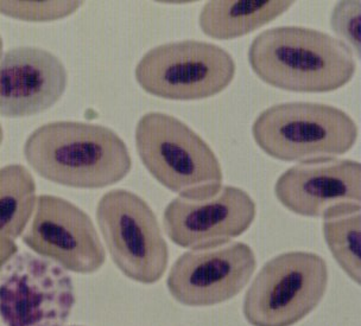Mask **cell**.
Segmentation results:
<instances>
[{
	"label": "cell",
	"instance_id": "1",
	"mask_svg": "<svg viewBox=\"0 0 361 326\" xmlns=\"http://www.w3.org/2000/svg\"><path fill=\"white\" fill-rule=\"evenodd\" d=\"M23 152L38 176L68 188H107L132 168L130 151L116 132L79 121L43 125L27 137Z\"/></svg>",
	"mask_w": 361,
	"mask_h": 326
},
{
	"label": "cell",
	"instance_id": "2",
	"mask_svg": "<svg viewBox=\"0 0 361 326\" xmlns=\"http://www.w3.org/2000/svg\"><path fill=\"white\" fill-rule=\"evenodd\" d=\"M248 61L263 82L295 93H331L350 82L357 61L350 48L322 31L267 29L253 38Z\"/></svg>",
	"mask_w": 361,
	"mask_h": 326
},
{
	"label": "cell",
	"instance_id": "3",
	"mask_svg": "<svg viewBox=\"0 0 361 326\" xmlns=\"http://www.w3.org/2000/svg\"><path fill=\"white\" fill-rule=\"evenodd\" d=\"M135 147L151 176L178 197L207 199L222 187L224 173L213 150L175 116L161 112L142 116Z\"/></svg>",
	"mask_w": 361,
	"mask_h": 326
},
{
	"label": "cell",
	"instance_id": "4",
	"mask_svg": "<svg viewBox=\"0 0 361 326\" xmlns=\"http://www.w3.org/2000/svg\"><path fill=\"white\" fill-rule=\"evenodd\" d=\"M357 125L343 109L316 102L271 106L252 125L260 150L283 161L341 156L357 143Z\"/></svg>",
	"mask_w": 361,
	"mask_h": 326
},
{
	"label": "cell",
	"instance_id": "5",
	"mask_svg": "<svg viewBox=\"0 0 361 326\" xmlns=\"http://www.w3.org/2000/svg\"><path fill=\"white\" fill-rule=\"evenodd\" d=\"M327 263L310 251L269 260L245 294L243 312L252 326H293L315 310L328 287Z\"/></svg>",
	"mask_w": 361,
	"mask_h": 326
},
{
	"label": "cell",
	"instance_id": "6",
	"mask_svg": "<svg viewBox=\"0 0 361 326\" xmlns=\"http://www.w3.org/2000/svg\"><path fill=\"white\" fill-rule=\"evenodd\" d=\"M237 65L228 51L208 42H170L149 50L137 64L135 80L147 94L173 101H195L230 86Z\"/></svg>",
	"mask_w": 361,
	"mask_h": 326
},
{
	"label": "cell",
	"instance_id": "7",
	"mask_svg": "<svg viewBox=\"0 0 361 326\" xmlns=\"http://www.w3.org/2000/svg\"><path fill=\"white\" fill-rule=\"evenodd\" d=\"M97 221L113 263L130 280L152 285L169 263V249L156 214L142 197L125 189L106 192Z\"/></svg>",
	"mask_w": 361,
	"mask_h": 326
},
{
	"label": "cell",
	"instance_id": "8",
	"mask_svg": "<svg viewBox=\"0 0 361 326\" xmlns=\"http://www.w3.org/2000/svg\"><path fill=\"white\" fill-rule=\"evenodd\" d=\"M75 301L67 270L38 255H16L1 272L0 319L6 326H64Z\"/></svg>",
	"mask_w": 361,
	"mask_h": 326
},
{
	"label": "cell",
	"instance_id": "9",
	"mask_svg": "<svg viewBox=\"0 0 361 326\" xmlns=\"http://www.w3.org/2000/svg\"><path fill=\"white\" fill-rule=\"evenodd\" d=\"M22 240L38 256L73 273H95L106 261L105 248L92 218L57 196L38 197Z\"/></svg>",
	"mask_w": 361,
	"mask_h": 326
},
{
	"label": "cell",
	"instance_id": "10",
	"mask_svg": "<svg viewBox=\"0 0 361 326\" xmlns=\"http://www.w3.org/2000/svg\"><path fill=\"white\" fill-rule=\"evenodd\" d=\"M256 267L255 251L243 242L196 249L175 261L166 286L177 303L189 308H208L238 296Z\"/></svg>",
	"mask_w": 361,
	"mask_h": 326
},
{
	"label": "cell",
	"instance_id": "11",
	"mask_svg": "<svg viewBox=\"0 0 361 326\" xmlns=\"http://www.w3.org/2000/svg\"><path fill=\"white\" fill-rule=\"evenodd\" d=\"M257 215L256 203L243 189L222 185L207 199L177 197L163 216L166 234L187 249L219 247L247 232Z\"/></svg>",
	"mask_w": 361,
	"mask_h": 326
},
{
	"label": "cell",
	"instance_id": "12",
	"mask_svg": "<svg viewBox=\"0 0 361 326\" xmlns=\"http://www.w3.org/2000/svg\"><path fill=\"white\" fill-rule=\"evenodd\" d=\"M275 195L286 209L305 218L361 209L360 163L338 158L302 161L279 176Z\"/></svg>",
	"mask_w": 361,
	"mask_h": 326
},
{
	"label": "cell",
	"instance_id": "13",
	"mask_svg": "<svg viewBox=\"0 0 361 326\" xmlns=\"http://www.w3.org/2000/svg\"><path fill=\"white\" fill-rule=\"evenodd\" d=\"M67 69L37 46H19L0 58V115L27 118L47 112L67 89Z\"/></svg>",
	"mask_w": 361,
	"mask_h": 326
},
{
	"label": "cell",
	"instance_id": "14",
	"mask_svg": "<svg viewBox=\"0 0 361 326\" xmlns=\"http://www.w3.org/2000/svg\"><path fill=\"white\" fill-rule=\"evenodd\" d=\"M293 4L276 0L208 1L200 12V29L213 39H235L274 22Z\"/></svg>",
	"mask_w": 361,
	"mask_h": 326
},
{
	"label": "cell",
	"instance_id": "15",
	"mask_svg": "<svg viewBox=\"0 0 361 326\" xmlns=\"http://www.w3.org/2000/svg\"><path fill=\"white\" fill-rule=\"evenodd\" d=\"M36 182L20 164L0 169V237L15 240L30 222L36 204Z\"/></svg>",
	"mask_w": 361,
	"mask_h": 326
},
{
	"label": "cell",
	"instance_id": "16",
	"mask_svg": "<svg viewBox=\"0 0 361 326\" xmlns=\"http://www.w3.org/2000/svg\"><path fill=\"white\" fill-rule=\"evenodd\" d=\"M361 209L343 211L324 218V237L341 270L360 285Z\"/></svg>",
	"mask_w": 361,
	"mask_h": 326
},
{
	"label": "cell",
	"instance_id": "17",
	"mask_svg": "<svg viewBox=\"0 0 361 326\" xmlns=\"http://www.w3.org/2000/svg\"><path fill=\"white\" fill-rule=\"evenodd\" d=\"M81 1H0V15L23 22H54L75 13Z\"/></svg>",
	"mask_w": 361,
	"mask_h": 326
},
{
	"label": "cell",
	"instance_id": "18",
	"mask_svg": "<svg viewBox=\"0 0 361 326\" xmlns=\"http://www.w3.org/2000/svg\"><path fill=\"white\" fill-rule=\"evenodd\" d=\"M360 1H340L331 15V27L357 60L360 58Z\"/></svg>",
	"mask_w": 361,
	"mask_h": 326
},
{
	"label": "cell",
	"instance_id": "19",
	"mask_svg": "<svg viewBox=\"0 0 361 326\" xmlns=\"http://www.w3.org/2000/svg\"><path fill=\"white\" fill-rule=\"evenodd\" d=\"M18 246L15 241L8 237H0V274L4 270L5 266L11 261L12 258L17 254Z\"/></svg>",
	"mask_w": 361,
	"mask_h": 326
},
{
	"label": "cell",
	"instance_id": "20",
	"mask_svg": "<svg viewBox=\"0 0 361 326\" xmlns=\"http://www.w3.org/2000/svg\"><path fill=\"white\" fill-rule=\"evenodd\" d=\"M3 48H4V43H3V38L0 36V58H1V55H3Z\"/></svg>",
	"mask_w": 361,
	"mask_h": 326
},
{
	"label": "cell",
	"instance_id": "21",
	"mask_svg": "<svg viewBox=\"0 0 361 326\" xmlns=\"http://www.w3.org/2000/svg\"><path fill=\"white\" fill-rule=\"evenodd\" d=\"M3 139H4V131H3V127H1V124H0V145L3 143Z\"/></svg>",
	"mask_w": 361,
	"mask_h": 326
},
{
	"label": "cell",
	"instance_id": "22",
	"mask_svg": "<svg viewBox=\"0 0 361 326\" xmlns=\"http://www.w3.org/2000/svg\"><path fill=\"white\" fill-rule=\"evenodd\" d=\"M79 326H81V325H79Z\"/></svg>",
	"mask_w": 361,
	"mask_h": 326
}]
</instances>
